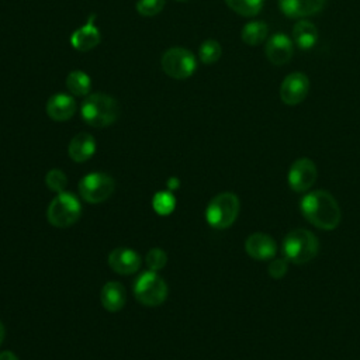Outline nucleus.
Segmentation results:
<instances>
[{
  "label": "nucleus",
  "instance_id": "f257e3e1",
  "mask_svg": "<svg viewBox=\"0 0 360 360\" xmlns=\"http://www.w3.org/2000/svg\"><path fill=\"white\" fill-rule=\"evenodd\" d=\"M302 215L319 229L332 231L340 222V208L335 197L325 190H315L302 197L300 202Z\"/></svg>",
  "mask_w": 360,
  "mask_h": 360
},
{
  "label": "nucleus",
  "instance_id": "f03ea898",
  "mask_svg": "<svg viewBox=\"0 0 360 360\" xmlns=\"http://www.w3.org/2000/svg\"><path fill=\"white\" fill-rule=\"evenodd\" d=\"M80 114L87 125L104 128L115 122L120 115V107L114 97L105 93H91L83 100Z\"/></svg>",
  "mask_w": 360,
  "mask_h": 360
},
{
  "label": "nucleus",
  "instance_id": "7ed1b4c3",
  "mask_svg": "<svg viewBox=\"0 0 360 360\" xmlns=\"http://www.w3.org/2000/svg\"><path fill=\"white\" fill-rule=\"evenodd\" d=\"M283 253L294 264H304L318 253V239L308 229H294L283 240Z\"/></svg>",
  "mask_w": 360,
  "mask_h": 360
},
{
  "label": "nucleus",
  "instance_id": "20e7f679",
  "mask_svg": "<svg viewBox=\"0 0 360 360\" xmlns=\"http://www.w3.org/2000/svg\"><path fill=\"white\" fill-rule=\"evenodd\" d=\"M240 202L236 194L225 191L217 194L207 205L205 219L214 229H226L238 218Z\"/></svg>",
  "mask_w": 360,
  "mask_h": 360
},
{
  "label": "nucleus",
  "instance_id": "39448f33",
  "mask_svg": "<svg viewBox=\"0 0 360 360\" xmlns=\"http://www.w3.org/2000/svg\"><path fill=\"white\" fill-rule=\"evenodd\" d=\"M82 215V205L76 195L62 191L48 205L46 219L56 228L73 225Z\"/></svg>",
  "mask_w": 360,
  "mask_h": 360
},
{
  "label": "nucleus",
  "instance_id": "423d86ee",
  "mask_svg": "<svg viewBox=\"0 0 360 360\" xmlns=\"http://www.w3.org/2000/svg\"><path fill=\"white\" fill-rule=\"evenodd\" d=\"M135 298L146 307H158L167 297L166 281L153 270L143 271L134 284Z\"/></svg>",
  "mask_w": 360,
  "mask_h": 360
},
{
  "label": "nucleus",
  "instance_id": "0eeeda50",
  "mask_svg": "<svg viewBox=\"0 0 360 360\" xmlns=\"http://www.w3.org/2000/svg\"><path fill=\"white\" fill-rule=\"evenodd\" d=\"M160 65L163 72L169 77L177 79V80H184L190 77L197 68L195 56L193 55V52L180 46L167 49L162 55Z\"/></svg>",
  "mask_w": 360,
  "mask_h": 360
},
{
  "label": "nucleus",
  "instance_id": "6e6552de",
  "mask_svg": "<svg viewBox=\"0 0 360 360\" xmlns=\"http://www.w3.org/2000/svg\"><path fill=\"white\" fill-rule=\"evenodd\" d=\"M114 188V179L101 172L89 173L79 183V193L82 198L90 204H98L105 201L111 197Z\"/></svg>",
  "mask_w": 360,
  "mask_h": 360
},
{
  "label": "nucleus",
  "instance_id": "1a4fd4ad",
  "mask_svg": "<svg viewBox=\"0 0 360 360\" xmlns=\"http://www.w3.org/2000/svg\"><path fill=\"white\" fill-rule=\"evenodd\" d=\"M316 180V166L309 158L297 159L288 170V186L295 193H304Z\"/></svg>",
  "mask_w": 360,
  "mask_h": 360
},
{
  "label": "nucleus",
  "instance_id": "9d476101",
  "mask_svg": "<svg viewBox=\"0 0 360 360\" xmlns=\"http://www.w3.org/2000/svg\"><path fill=\"white\" fill-rule=\"evenodd\" d=\"M309 90V80L301 72L290 73L284 77L280 86V98L287 105H297L302 103Z\"/></svg>",
  "mask_w": 360,
  "mask_h": 360
},
{
  "label": "nucleus",
  "instance_id": "9b49d317",
  "mask_svg": "<svg viewBox=\"0 0 360 360\" xmlns=\"http://www.w3.org/2000/svg\"><path fill=\"white\" fill-rule=\"evenodd\" d=\"M96 22V14H90L87 21L79 27L77 30H75L70 35V45L79 51V52H87L93 48H96L100 41H101V35H100V30L97 28Z\"/></svg>",
  "mask_w": 360,
  "mask_h": 360
},
{
  "label": "nucleus",
  "instance_id": "f8f14e48",
  "mask_svg": "<svg viewBox=\"0 0 360 360\" xmlns=\"http://www.w3.org/2000/svg\"><path fill=\"white\" fill-rule=\"evenodd\" d=\"M108 266L118 274H134L141 267L139 255L129 248H117L108 255Z\"/></svg>",
  "mask_w": 360,
  "mask_h": 360
},
{
  "label": "nucleus",
  "instance_id": "ddd939ff",
  "mask_svg": "<svg viewBox=\"0 0 360 360\" xmlns=\"http://www.w3.org/2000/svg\"><path fill=\"white\" fill-rule=\"evenodd\" d=\"M246 253L256 260H269L277 252L276 240L263 232H255L245 240Z\"/></svg>",
  "mask_w": 360,
  "mask_h": 360
},
{
  "label": "nucleus",
  "instance_id": "4468645a",
  "mask_svg": "<svg viewBox=\"0 0 360 360\" xmlns=\"http://www.w3.org/2000/svg\"><path fill=\"white\" fill-rule=\"evenodd\" d=\"M292 41L283 32L273 34L266 44V56L273 65H284L292 58Z\"/></svg>",
  "mask_w": 360,
  "mask_h": 360
},
{
  "label": "nucleus",
  "instance_id": "2eb2a0df",
  "mask_svg": "<svg viewBox=\"0 0 360 360\" xmlns=\"http://www.w3.org/2000/svg\"><path fill=\"white\" fill-rule=\"evenodd\" d=\"M46 115L58 122L70 120L76 112V103L70 94L56 93L49 97L46 103Z\"/></svg>",
  "mask_w": 360,
  "mask_h": 360
},
{
  "label": "nucleus",
  "instance_id": "dca6fc26",
  "mask_svg": "<svg viewBox=\"0 0 360 360\" xmlns=\"http://www.w3.org/2000/svg\"><path fill=\"white\" fill-rule=\"evenodd\" d=\"M326 0H278L283 14L291 18H304L319 13Z\"/></svg>",
  "mask_w": 360,
  "mask_h": 360
},
{
  "label": "nucleus",
  "instance_id": "f3484780",
  "mask_svg": "<svg viewBox=\"0 0 360 360\" xmlns=\"http://www.w3.org/2000/svg\"><path fill=\"white\" fill-rule=\"evenodd\" d=\"M96 152V139L89 132H79L75 135L68 146L69 158L76 162L82 163L89 160Z\"/></svg>",
  "mask_w": 360,
  "mask_h": 360
},
{
  "label": "nucleus",
  "instance_id": "a211bd4d",
  "mask_svg": "<svg viewBox=\"0 0 360 360\" xmlns=\"http://www.w3.org/2000/svg\"><path fill=\"white\" fill-rule=\"evenodd\" d=\"M100 300H101L104 309H107L110 312L121 311L127 301L125 287L118 281H108L101 288Z\"/></svg>",
  "mask_w": 360,
  "mask_h": 360
},
{
  "label": "nucleus",
  "instance_id": "6ab92c4d",
  "mask_svg": "<svg viewBox=\"0 0 360 360\" xmlns=\"http://www.w3.org/2000/svg\"><path fill=\"white\" fill-rule=\"evenodd\" d=\"M318 39V28L309 20H300L292 27V41L300 49H311Z\"/></svg>",
  "mask_w": 360,
  "mask_h": 360
},
{
  "label": "nucleus",
  "instance_id": "aec40b11",
  "mask_svg": "<svg viewBox=\"0 0 360 360\" xmlns=\"http://www.w3.org/2000/svg\"><path fill=\"white\" fill-rule=\"evenodd\" d=\"M267 32H269V27L264 21L253 20V21H249L243 25L240 37H242V41L246 45L256 46L267 38Z\"/></svg>",
  "mask_w": 360,
  "mask_h": 360
},
{
  "label": "nucleus",
  "instance_id": "412c9836",
  "mask_svg": "<svg viewBox=\"0 0 360 360\" xmlns=\"http://www.w3.org/2000/svg\"><path fill=\"white\" fill-rule=\"evenodd\" d=\"M66 89L73 96H77V97L89 96V93L91 90V79L83 70H79V69L72 70L66 76Z\"/></svg>",
  "mask_w": 360,
  "mask_h": 360
},
{
  "label": "nucleus",
  "instance_id": "4be33fe9",
  "mask_svg": "<svg viewBox=\"0 0 360 360\" xmlns=\"http://www.w3.org/2000/svg\"><path fill=\"white\" fill-rule=\"evenodd\" d=\"M226 6L239 15L255 17L263 8V0H225Z\"/></svg>",
  "mask_w": 360,
  "mask_h": 360
},
{
  "label": "nucleus",
  "instance_id": "5701e85b",
  "mask_svg": "<svg viewBox=\"0 0 360 360\" xmlns=\"http://www.w3.org/2000/svg\"><path fill=\"white\" fill-rule=\"evenodd\" d=\"M221 55H222V48L219 42L215 39H207L198 48V58L205 65L215 63L221 58Z\"/></svg>",
  "mask_w": 360,
  "mask_h": 360
},
{
  "label": "nucleus",
  "instance_id": "b1692460",
  "mask_svg": "<svg viewBox=\"0 0 360 360\" xmlns=\"http://www.w3.org/2000/svg\"><path fill=\"white\" fill-rule=\"evenodd\" d=\"M152 207L159 215H169L174 211L176 200L170 191H158L152 198Z\"/></svg>",
  "mask_w": 360,
  "mask_h": 360
},
{
  "label": "nucleus",
  "instance_id": "393cba45",
  "mask_svg": "<svg viewBox=\"0 0 360 360\" xmlns=\"http://www.w3.org/2000/svg\"><path fill=\"white\" fill-rule=\"evenodd\" d=\"M45 184L51 191L59 194V193L65 191V188L68 186V177L62 170L52 169L45 176Z\"/></svg>",
  "mask_w": 360,
  "mask_h": 360
},
{
  "label": "nucleus",
  "instance_id": "a878e982",
  "mask_svg": "<svg viewBox=\"0 0 360 360\" xmlns=\"http://www.w3.org/2000/svg\"><path fill=\"white\" fill-rule=\"evenodd\" d=\"M135 7L141 15L152 17L163 10L165 0H138Z\"/></svg>",
  "mask_w": 360,
  "mask_h": 360
},
{
  "label": "nucleus",
  "instance_id": "bb28decb",
  "mask_svg": "<svg viewBox=\"0 0 360 360\" xmlns=\"http://www.w3.org/2000/svg\"><path fill=\"white\" fill-rule=\"evenodd\" d=\"M145 262L149 267V270H153V271H158L160 269H163L167 263V256H166V252L159 249V248H153L150 249L148 253H146V257H145Z\"/></svg>",
  "mask_w": 360,
  "mask_h": 360
},
{
  "label": "nucleus",
  "instance_id": "cd10ccee",
  "mask_svg": "<svg viewBox=\"0 0 360 360\" xmlns=\"http://www.w3.org/2000/svg\"><path fill=\"white\" fill-rule=\"evenodd\" d=\"M288 270V260L287 259H276L273 260L269 267V276L273 278H283Z\"/></svg>",
  "mask_w": 360,
  "mask_h": 360
},
{
  "label": "nucleus",
  "instance_id": "c85d7f7f",
  "mask_svg": "<svg viewBox=\"0 0 360 360\" xmlns=\"http://www.w3.org/2000/svg\"><path fill=\"white\" fill-rule=\"evenodd\" d=\"M166 184H167V188H169L170 191H172V190H177L179 186H180V180H179L177 177H170Z\"/></svg>",
  "mask_w": 360,
  "mask_h": 360
},
{
  "label": "nucleus",
  "instance_id": "c756f323",
  "mask_svg": "<svg viewBox=\"0 0 360 360\" xmlns=\"http://www.w3.org/2000/svg\"><path fill=\"white\" fill-rule=\"evenodd\" d=\"M0 360H20L13 352L10 350H4L0 353Z\"/></svg>",
  "mask_w": 360,
  "mask_h": 360
},
{
  "label": "nucleus",
  "instance_id": "7c9ffc66",
  "mask_svg": "<svg viewBox=\"0 0 360 360\" xmlns=\"http://www.w3.org/2000/svg\"><path fill=\"white\" fill-rule=\"evenodd\" d=\"M4 335H6V330H4V326H3V323L0 322V346H1L3 340H4Z\"/></svg>",
  "mask_w": 360,
  "mask_h": 360
},
{
  "label": "nucleus",
  "instance_id": "2f4dec72",
  "mask_svg": "<svg viewBox=\"0 0 360 360\" xmlns=\"http://www.w3.org/2000/svg\"><path fill=\"white\" fill-rule=\"evenodd\" d=\"M177 1H186V0H177Z\"/></svg>",
  "mask_w": 360,
  "mask_h": 360
}]
</instances>
